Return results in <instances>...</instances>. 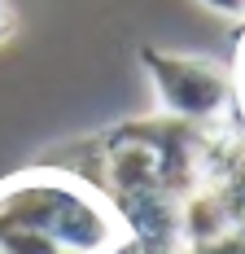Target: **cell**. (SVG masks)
Listing matches in <instances>:
<instances>
[{
	"label": "cell",
	"instance_id": "cell-2",
	"mask_svg": "<svg viewBox=\"0 0 245 254\" xmlns=\"http://www.w3.org/2000/svg\"><path fill=\"white\" fill-rule=\"evenodd\" d=\"M197 4L219 13V18H228V22H245V0H197Z\"/></svg>",
	"mask_w": 245,
	"mask_h": 254
},
{
	"label": "cell",
	"instance_id": "cell-1",
	"mask_svg": "<svg viewBox=\"0 0 245 254\" xmlns=\"http://www.w3.org/2000/svg\"><path fill=\"white\" fill-rule=\"evenodd\" d=\"M149 83L158 92L162 119L188 127H219L232 123L237 114V75L232 66H223L215 57H197V53H167L145 44L140 49Z\"/></svg>",
	"mask_w": 245,
	"mask_h": 254
},
{
	"label": "cell",
	"instance_id": "cell-3",
	"mask_svg": "<svg viewBox=\"0 0 245 254\" xmlns=\"http://www.w3.org/2000/svg\"><path fill=\"white\" fill-rule=\"evenodd\" d=\"M13 31H18V18H13V9H9V4L0 0V44H4V40H9Z\"/></svg>",
	"mask_w": 245,
	"mask_h": 254
},
{
	"label": "cell",
	"instance_id": "cell-4",
	"mask_svg": "<svg viewBox=\"0 0 245 254\" xmlns=\"http://www.w3.org/2000/svg\"><path fill=\"white\" fill-rule=\"evenodd\" d=\"M232 75H237V110L245 114V49H241V66H237Z\"/></svg>",
	"mask_w": 245,
	"mask_h": 254
}]
</instances>
